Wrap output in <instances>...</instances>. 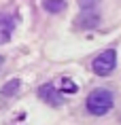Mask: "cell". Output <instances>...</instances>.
I'll return each mask as SVG.
<instances>
[{
  "instance_id": "6",
  "label": "cell",
  "mask_w": 121,
  "mask_h": 125,
  "mask_svg": "<svg viewBox=\"0 0 121 125\" xmlns=\"http://www.w3.org/2000/svg\"><path fill=\"white\" fill-rule=\"evenodd\" d=\"M45 11H49V13H60V11H64V7H66V0H45Z\"/></svg>"
},
{
  "instance_id": "1",
  "label": "cell",
  "mask_w": 121,
  "mask_h": 125,
  "mask_svg": "<svg viewBox=\"0 0 121 125\" xmlns=\"http://www.w3.org/2000/svg\"><path fill=\"white\" fill-rule=\"evenodd\" d=\"M115 104V95L113 91H108V89H94V91L87 95L85 100V106H87V110L96 117H102V115H106Z\"/></svg>"
},
{
  "instance_id": "5",
  "label": "cell",
  "mask_w": 121,
  "mask_h": 125,
  "mask_svg": "<svg viewBox=\"0 0 121 125\" xmlns=\"http://www.w3.org/2000/svg\"><path fill=\"white\" fill-rule=\"evenodd\" d=\"M98 23H100V17L96 13H91V11H83L77 17V26L79 28H96Z\"/></svg>"
},
{
  "instance_id": "10",
  "label": "cell",
  "mask_w": 121,
  "mask_h": 125,
  "mask_svg": "<svg viewBox=\"0 0 121 125\" xmlns=\"http://www.w3.org/2000/svg\"><path fill=\"white\" fill-rule=\"evenodd\" d=\"M2 62H4V59H2V57H0V66H2Z\"/></svg>"
},
{
  "instance_id": "4",
  "label": "cell",
  "mask_w": 121,
  "mask_h": 125,
  "mask_svg": "<svg viewBox=\"0 0 121 125\" xmlns=\"http://www.w3.org/2000/svg\"><path fill=\"white\" fill-rule=\"evenodd\" d=\"M13 30H15V17L13 15H0V45L11 40Z\"/></svg>"
},
{
  "instance_id": "9",
  "label": "cell",
  "mask_w": 121,
  "mask_h": 125,
  "mask_svg": "<svg viewBox=\"0 0 121 125\" xmlns=\"http://www.w3.org/2000/svg\"><path fill=\"white\" fill-rule=\"evenodd\" d=\"M62 85H64V87H62L64 91H70V93H74V91H77V85H74L72 81H66V79H64V81H62Z\"/></svg>"
},
{
  "instance_id": "7",
  "label": "cell",
  "mask_w": 121,
  "mask_h": 125,
  "mask_svg": "<svg viewBox=\"0 0 121 125\" xmlns=\"http://www.w3.org/2000/svg\"><path fill=\"white\" fill-rule=\"evenodd\" d=\"M19 91V81L15 79V81H9L7 85H4V89H2V95H13V93H17Z\"/></svg>"
},
{
  "instance_id": "2",
  "label": "cell",
  "mask_w": 121,
  "mask_h": 125,
  "mask_svg": "<svg viewBox=\"0 0 121 125\" xmlns=\"http://www.w3.org/2000/svg\"><path fill=\"white\" fill-rule=\"evenodd\" d=\"M115 62H117V51L115 49H106L91 62V70L96 74H100V76H108L115 70Z\"/></svg>"
},
{
  "instance_id": "3",
  "label": "cell",
  "mask_w": 121,
  "mask_h": 125,
  "mask_svg": "<svg viewBox=\"0 0 121 125\" xmlns=\"http://www.w3.org/2000/svg\"><path fill=\"white\" fill-rule=\"evenodd\" d=\"M38 98L43 100V102H47V104L51 106H62L64 104V98H62V93L55 89L51 83H45V85L38 87Z\"/></svg>"
},
{
  "instance_id": "8",
  "label": "cell",
  "mask_w": 121,
  "mask_h": 125,
  "mask_svg": "<svg viewBox=\"0 0 121 125\" xmlns=\"http://www.w3.org/2000/svg\"><path fill=\"white\" fill-rule=\"evenodd\" d=\"M98 2H100V0H79V4H81V9H83V11H91Z\"/></svg>"
}]
</instances>
